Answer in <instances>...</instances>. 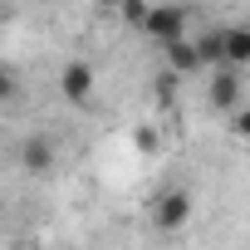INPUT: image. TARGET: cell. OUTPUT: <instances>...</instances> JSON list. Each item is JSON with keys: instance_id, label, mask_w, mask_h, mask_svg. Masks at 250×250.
I'll return each mask as SVG.
<instances>
[{"instance_id": "6da1fadb", "label": "cell", "mask_w": 250, "mask_h": 250, "mask_svg": "<svg viewBox=\"0 0 250 250\" xmlns=\"http://www.w3.org/2000/svg\"><path fill=\"white\" fill-rule=\"evenodd\" d=\"M187 221H191V191H187V187H167V191L157 196V206H152V226H157L162 235H177Z\"/></svg>"}, {"instance_id": "7a4b0ae2", "label": "cell", "mask_w": 250, "mask_h": 250, "mask_svg": "<svg viewBox=\"0 0 250 250\" xmlns=\"http://www.w3.org/2000/svg\"><path fill=\"white\" fill-rule=\"evenodd\" d=\"M187 25H191V10L172 0V5H152V10H147L143 35H152L157 44H167V40H182V35H187Z\"/></svg>"}, {"instance_id": "3957f363", "label": "cell", "mask_w": 250, "mask_h": 250, "mask_svg": "<svg viewBox=\"0 0 250 250\" xmlns=\"http://www.w3.org/2000/svg\"><path fill=\"white\" fill-rule=\"evenodd\" d=\"M206 103H211V108H221V113H235V108H240V69H235V64H221V69H211Z\"/></svg>"}, {"instance_id": "277c9868", "label": "cell", "mask_w": 250, "mask_h": 250, "mask_svg": "<svg viewBox=\"0 0 250 250\" xmlns=\"http://www.w3.org/2000/svg\"><path fill=\"white\" fill-rule=\"evenodd\" d=\"M15 162H20V172H25V177H44V172L54 167V143H49L44 133H30V138H20Z\"/></svg>"}, {"instance_id": "5b68a950", "label": "cell", "mask_w": 250, "mask_h": 250, "mask_svg": "<svg viewBox=\"0 0 250 250\" xmlns=\"http://www.w3.org/2000/svg\"><path fill=\"white\" fill-rule=\"evenodd\" d=\"M59 93H64V103H88L93 98V64L88 59H69L64 74H59Z\"/></svg>"}, {"instance_id": "8992f818", "label": "cell", "mask_w": 250, "mask_h": 250, "mask_svg": "<svg viewBox=\"0 0 250 250\" xmlns=\"http://www.w3.org/2000/svg\"><path fill=\"white\" fill-rule=\"evenodd\" d=\"M162 49H167V64H172L177 74H201V69H206V64H201V49H196V35L167 40Z\"/></svg>"}, {"instance_id": "52a82bcc", "label": "cell", "mask_w": 250, "mask_h": 250, "mask_svg": "<svg viewBox=\"0 0 250 250\" xmlns=\"http://www.w3.org/2000/svg\"><path fill=\"white\" fill-rule=\"evenodd\" d=\"M226 64H250V25H226Z\"/></svg>"}, {"instance_id": "ba28073f", "label": "cell", "mask_w": 250, "mask_h": 250, "mask_svg": "<svg viewBox=\"0 0 250 250\" xmlns=\"http://www.w3.org/2000/svg\"><path fill=\"white\" fill-rule=\"evenodd\" d=\"M196 49H201V64H206V69H221V64H226V30L196 35Z\"/></svg>"}, {"instance_id": "9c48e42d", "label": "cell", "mask_w": 250, "mask_h": 250, "mask_svg": "<svg viewBox=\"0 0 250 250\" xmlns=\"http://www.w3.org/2000/svg\"><path fill=\"white\" fill-rule=\"evenodd\" d=\"M133 143H138V152H162V133L152 128V123H138V133H133Z\"/></svg>"}, {"instance_id": "30bf717a", "label": "cell", "mask_w": 250, "mask_h": 250, "mask_svg": "<svg viewBox=\"0 0 250 250\" xmlns=\"http://www.w3.org/2000/svg\"><path fill=\"white\" fill-rule=\"evenodd\" d=\"M147 10H152V5H147V0H123V5H118V15H123V20H128L133 30H143V20H147Z\"/></svg>"}, {"instance_id": "8fae6325", "label": "cell", "mask_w": 250, "mask_h": 250, "mask_svg": "<svg viewBox=\"0 0 250 250\" xmlns=\"http://www.w3.org/2000/svg\"><path fill=\"white\" fill-rule=\"evenodd\" d=\"M15 98H20V79L10 64H0V103H15Z\"/></svg>"}, {"instance_id": "7c38bea8", "label": "cell", "mask_w": 250, "mask_h": 250, "mask_svg": "<svg viewBox=\"0 0 250 250\" xmlns=\"http://www.w3.org/2000/svg\"><path fill=\"white\" fill-rule=\"evenodd\" d=\"M235 133L250 138V108H235Z\"/></svg>"}, {"instance_id": "4fadbf2b", "label": "cell", "mask_w": 250, "mask_h": 250, "mask_svg": "<svg viewBox=\"0 0 250 250\" xmlns=\"http://www.w3.org/2000/svg\"><path fill=\"white\" fill-rule=\"evenodd\" d=\"M93 5H98V10H118V5H123V0H93Z\"/></svg>"}, {"instance_id": "5bb4252c", "label": "cell", "mask_w": 250, "mask_h": 250, "mask_svg": "<svg viewBox=\"0 0 250 250\" xmlns=\"http://www.w3.org/2000/svg\"><path fill=\"white\" fill-rule=\"evenodd\" d=\"M5 15H10V5H5V0H0V20H5Z\"/></svg>"}]
</instances>
